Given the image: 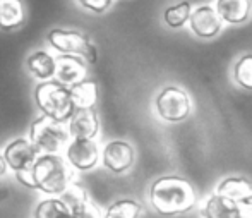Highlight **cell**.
<instances>
[{"label": "cell", "instance_id": "cell-28", "mask_svg": "<svg viewBox=\"0 0 252 218\" xmlns=\"http://www.w3.org/2000/svg\"><path fill=\"white\" fill-rule=\"evenodd\" d=\"M7 169H9V167H7V162H5V158H3V153H0V177L7 172Z\"/></svg>", "mask_w": 252, "mask_h": 218}, {"label": "cell", "instance_id": "cell-4", "mask_svg": "<svg viewBox=\"0 0 252 218\" xmlns=\"http://www.w3.org/2000/svg\"><path fill=\"white\" fill-rule=\"evenodd\" d=\"M69 129L63 122L53 120L47 115H40L30 127V141L43 153H59L69 145Z\"/></svg>", "mask_w": 252, "mask_h": 218}, {"label": "cell", "instance_id": "cell-15", "mask_svg": "<svg viewBox=\"0 0 252 218\" xmlns=\"http://www.w3.org/2000/svg\"><path fill=\"white\" fill-rule=\"evenodd\" d=\"M216 10L221 21L230 24H240L249 19L251 0H218Z\"/></svg>", "mask_w": 252, "mask_h": 218}, {"label": "cell", "instance_id": "cell-27", "mask_svg": "<svg viewBox=\"0 0 252 218\" xmlns=\"http://www.w3.org/2000/svg\"><path fill=\"white\" fill-rule=\"evenodd\" d=\"M239 206H240V212H242L244 218H252V196L242 199V201L239 203Z\"/></svg>", "mask_w": 252, "mask_h": 218}, {"label": "cell", "instance_id": "cell-19", "mask_svg": "<svg viewBox=\"0 0 252 218\" xmlns=\"http://www.w3.org/2000/svg\"><path fill=\"white\" fill-rule=\"evenodd\" d=\"M143 215V206L136 199H117L103 213L105 218H139Z\"/></svg>", "mask_w": 252, "mask_h": 218}, {"label": "cell", "instance_id": "cell-16", "mask_svg": "<svg viewBox=\"0 0 252 218\" xmlns=\"http://www.w3.org/2000/svg\"><path fill=\"white\" fill-rule=\"evenodd\" d=\"M28 69L33 74L34 77L41 81H50L53 76L57 74V60L55 57L50 55V53L43 52H33L26 60Z\"/></svg>", "mask_w": 252, "mask_h": 218}, {"label": "cell", "instance_id": "cell-17", "mask_svg": "<svg viewBox=\"0 0 252 218\" xmlns=\"http://www.w3.org/2000/svg\"><path fill=\"white\" fill-rule=\"evenodd\" d=\"M24 23L23 0H0V30L12 31Z\"/></svg>", "mask_w": 252, "mask_h": 218}, {"label": "cell", "instance_id": "cell-2", "mask_svg": "<svg viewBox=\"0 0 252 218\" xmlns=\"http://www.w3.org/2000/svg\"><path fill=\"white\" fill-rule=\"evenodd\" d=\"M36 189L43 194L59 198L74 182V170L67 158L59 153H43L33 169Z\"/></svg>", "mask_w": 252, "mask_h": 218}, {"label": "cell", "instance_id": "cell-3", "mask_svg": "<svg viewBox=\"0 0 252 218\" xmlns=\"http://www.w3.org/2000/svg\"><path fill=\"white\" fill-rule=\"evenodd\" d=\"M34 102H36L41 115H47L63 124L69 122L76 110L72 96H70V88H67L65 84L57 79L41 81L34 88Z\"/></svg>", "mask_w": 252, "mask_h": 218}, {"label": "cell", "instance_id": "cell-10", "mask_svg": "<svg viewBox=\"0 0 252 218\" xmlns=\"http://www.w3.org/2000/svg\"><path fill=\"white\" fill-rule=\"evenodd\" d=\"M57 81L65 84L67 88H72L76 84L88 79V66L86 60L76 55H57Z\"/></svg>", "mask_w": 252, "mask_h": 218}, {"label": "cell", "instance_id": "cell-7", "mask_svg": "<svg viewBox=\"0 0 252 218\" xmlns=\"http://www.w3.org/2000/svg\"><path fill=\"white\" fill-rule=\"evenodd\" d=\"M41 156V151L26 138H17L10 141L3 149V158L7 162V167L14 174L28 172L33 170L38 158Z\"/></svg>", "mask_w": 252, "mask_h": 218}, {"label": "cell", "instance_id": "cell-13", "mask_svg": "<svg viewBox=\"0 0 252 218\" xmlns=\"http://www.w3.org/2000/svg\"><path fill=\"white\" fill-rule=\"evenodd\" d=\"M201 215L204 218H244L239 203L216 192L209 196L201 206Z\"/></svg>", "mask_w": 252, "mask_h": 218}, {"label": "cell", "instance_id": "cell-12", "mask_svg": "<svg viewBox=\"0 0 252 218\" xmlns=\"http://www.w3.org/2000/svg\"><path fill=\"white\" fill-rule=\"evenodd\" d=\"M190 30L201 38H213L221 30V17L218 10H215L211 5H202L199 9L192 10L190 16Z\"/></svg>", "mask_w": 252, "mask_h": 218}, {"label": "cell", "instance_id": "cell-21", "mask_svg": "<svg viewBox=\"0 0 252 218\" xmlns=\"http://www.w3.org/2000/svg\"><path fill=\"white\" fill-rule=\"evenodd\" d=\"M59 198H60V201L65 205V208L69 210L70 213L76 212V210L81 208L84 203L90 201V199H88V192H86V189H84V185L79 184V182H76V181H74L72 184H70L69 187H67L65 191L59 196Z\"/></svg>", "mask_w": 252, "mask_h": 218}, {"label": "cell", "instance_id": "cell-24", "mask_svg": "<svg viewBox=\"0 0 252 218\" xmlns=\"http://www.w3.org/2000/svg\"><path fill=\"white\" fill-rule=\"evenodd\" d=\"M70 217H72V218H105L101 215L100 208H98V206L94 205V203H91V201L84 203L81 208H77L76 212L70 213Z\"/></svg>", "mask_w": 252, "mask_h": 218}, {"label": "cell", "instance_id": "cell-22", "mask_svg": "<svg viewBox=\"0 0 252 218\" xmlns=\"http://www.w3.org/2000/svg\"><path fill=\"white\" fill-rule=\"evenodd\" d=\"M192 16V7L189 2H180L177 5H172L165 10L163 14V19L168 24L170 28H182L187 21H190Z\"/></svg>", "mask_w": 252, "mask_h": 218}, {"label": "cell", "instance_id": "cell-11", "mask_svg": "<svg viewBox=\"0 0 252 218\" xmlns=\"http://www.w3.org/2000/svg\"><path fill=\"white\" fill-rule=\"evenodd\" d=\"M72 139H94L100 131V119L94 109H76L67 122Z\"/></svg>", "mask_w": 252, "mask_h": 218}, {"label": "cell", "instance_id": "cell-25", "mask_svg": "<svg viewBox=\"0 0 252 218\" xmlns=\"http://www.w3.org/2000/svg\"><path fill=\"white\" fill-rule=\"evenodd\" d=\"M113 0H79V3L88 10H93V12H105L110 5H112Z\"/></svg>", "mask_w": 252, "mask_h": 218}, {"label": "cell", "instance_id": "cell-1", "mask_svg": "<svg viewBox=\"0 0 252 218\" xmlns=\"http://www.w3.org/2000/svg\"><path fill=\"white\" fill-rule=\"evenodd\" d=\"M150 203L158 215L175 217L190 212L197 203V194L186 177L163 175L151 184Z\"/></svg>", "mask_w": 252, "mask_h": 218}, {"label": "cell", "instance_id": "cell-8", "mask_svg": "<svg viewBox=\"0 0 252 218\" xmlns=\"http://www.w3.org/2000/svg\"><path fill=\"white\" fill-rule=\"evenodd\" d=\"M65 158L76 170H91L100 162V148L94 139H72L65 148Z\"/></svg>", "mask_w": 252, "mask_h": 218}, {"label": "cell", "instance_id": "cell-9", "mask_svg": "<svg viewBox=\"0 0 252 218\" xmlns=\"http://www.w3.org/2000/svg\"><path fill=\"white\" fill-rule=\"evenodd\" d=\"M101 162L110 172L124 174L134 163V148L127 141H110L101 151Z\"/></svg>", "mask_w": 252, "mask_h": 218}, {"label": "cell", "instance_id": "cell-18", "mask_svg": "<svg viewBox=\"0 0 252 218\" xmlns=\"http://www.w3.org/2000/svg\"><path fill=\"white\" fill-rule=\"evenodd\" d=\"M70 96L76 109H94L98 102V84L94 79H84L70 88Z\"/></svg>", "mask_w": 252, "mask_h": 218}, {"label": "cell", "instance_id": "cell-29", "mask_svg": "<svg viewBox=\"0 0 252 218\" xmlns=\"http://www.w3.org/2000/svg\"><path fill=\"white\" fill-rule=\"evenodd\" d=\"M69 218H72V217H69Z\"/></svg>", "mask_w": 252, "mask_h": 218}, {"label": "cell", "instance_id": "cell-20", "mask_svg": "<svg viewBox=\"0 0 252 218\" xmlns=\"http://www.w3.org/2000/svg\"><path fill=\"white\" fill-rule=\"evenodd\" d=\"M33 217L34 218H69L70 212L65 208V205L60 201V198L50 196V198L38 203V206L34 208Z\"/></svg>", "mask_w": 252, "mask_h": 218}, {"label": "cell", "instance_id": "cell-23", "mask_svg": "<svg viewBox=\"0 0 252 218\" xmlns=\"http://www.w3.org/2000/svg\"><path fill=\"white\" fill-rule=\"evenodd\" d=\"M235 81L246 89H252V55H244L235 64Z\"/></svg>", "mask_w": 252, "mask_h": 218}, {"label": "cell", "instance_id": "cell-14", "mask_svg": "<svg viewBox=\"0 0 252 218\" xmlns=\"http://www.w3.org/2000/svg\"><path fill=\"white\" fill-rule=\"evenodd\" d=\"M216 194L240 203L242 199L252 196V182L242 175H232V177H226L220 182L216 187Z\"/></svg>", "mask_w": 252, "mask_h": 218}, {"label": "cell", "instance_id": "cell-6", "mask_svg": "<svg viewBox=\"0 0 252 218\" xmlns=\"http://www.w3.org/2000/svg\"><path fill=\"white\" fill-rule=\"evenodd\" d=\"M156 112L166 122H182L190 113V100L184 89L165 88L156 98Z\"/></svg>", "mask_w": 252, "mask_h": 218}, {"label": "cell", "instance_id": "cell-5", "mask_svg": "<svg viewBox=\"0 0 252 218\" xmlns=\"http://www.w3.org/2000/svg\"><path fill=\"white\" fill-rule=\"evenodd\" d=\"M47 40L52 45V48H55L62 55H76L86 60V64H91V66L96 64V46L91 43L86 35L79 33V31L52 30L47 35Z\"/></svg>", "mask_w": 252, "mask_h": 218}, {"label": "cell", "instance_id": "cell-26", "mask_svg": "<svg viewBox=\"0 0 252 218\" xmlns=\"http://www.w3.org/2000/svg\"><path fill=\"white\" fill-rule=\"evenodd\" d=\"M16 179L19 181V184L24 185V187L36 189V184H34V177H33V170H28V172H17Z\"/></svg>", "mask_w": 252, "mask_h": 218}]
</instances>
